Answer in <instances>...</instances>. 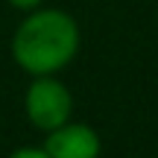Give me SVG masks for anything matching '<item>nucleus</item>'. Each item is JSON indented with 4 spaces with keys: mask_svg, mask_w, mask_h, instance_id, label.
<instances>
[{
    "mask_svg": "<svg viewBox=\"0 0 158 158\" xmlns=\"http://www.w3.org/2000/svg\"><path fill=\"white\" fill-rule=\"evenodd\" d=\"M23 114L38 132L47 135L73 117V94L59 79V73L29 76V85L23 91Z\"/></svg>",
    "mask_w": 158,
    "mask_h": 158,
    "instance_id": "2",
    "label": "nucleus"
},
{
    "mask_svg": "<svg viewBox=\"0 0 158 158\" xmlns=\"http://www.w3.org/2000/svg\"><path fill=\"white\" fill-rule=\"evenodd\" d=\"M44 152L50 158H100L102 138L97 135L94 126L79 123L70 117L68 123L56 126L44 138Z\"/></svg>",
    "mask_w": 158,
    "mask_h": 158,
    "instance_id": "3",
    "label": "nucleus"
},
{
    "mask_svg": "<svg viewBox=\"0 0 158 158\" xmlns=\"http://www.w3.org/2000/svg\"><path fill=\"white\" fill-rule=\"evenodd\" d=\"M6 158H50V155L44 152V147H21L15 152H9Z\"/></svg>",
    "mask_w": 158,
    "mask_h": 158,
    "instance_id": "4",
    "label": "nucleus"
},
{
    "mask_svg": "<svg viewBox=\"0 0 158 158\" xmlns=\"http://www.w3.org/2000/svg\"><path fill=\"white\" fill-rule=\"evenodd\" d=\"M6 3L12 6V9H18V12H32V9H38V6H44V0H6Z\"/></svg>",
    "mask_w": 158,
    "mask_h": 158,
    "instance_id": "5",
    "label": "nucleus"
},
{
    "mask_svg": "<svg viewBox=\"0 0 158 158\" xmlns=\"http://www.w3.org/2000/svg\"><path fill=\"white\" fill-rule=\"evenodd\" d=\"M82 32L70 12L56 6H38L27 12L9 41L12 62L27 76H53L76 59Z\"/></svg>",
    "mask_w": 158,
    "mask_h": 158,
    "instance_id": "1",
    "label": "nucleus"
}]
</instances>
